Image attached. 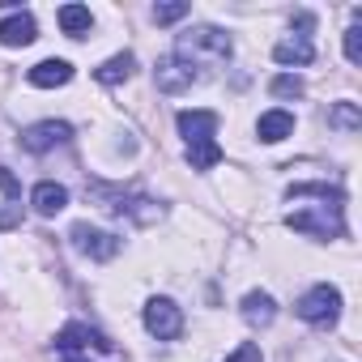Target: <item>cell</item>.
<instances>
[{
	"label": "cell",
	"instance_id": "cell-18",
	"mask_svg": "<svg viewBox=\"0 0 362 362\" xmlns=\"http://www.w3.org/2000/svg\"><path fill=\"white\" fill-rule=\"evenodd\" d=\"M132 69H136V60H132L128 52H119V56L103 60V64L94 69V77H98V86H119V81H128V77H132Z\"/></svg>",
	"mask_w": 362,
	"mask_h": 362
},
{
	"label": "cell",
	"instance_id": "cell-19",
	"mask_svg": "<svg viewBox=\"0 0 362 362\" xmlns=\"http://www.w3.org/2000/svg\"><path fill=\"white\" fill-rule=\"evenodd\" d=\"M188 162H192V170H209V166L222 162V145L218 141H197V145H188Z\"/></svg>",
	"mask_w": 362,
	"mask_h": 362
},
{
	"label": "cell",
	"instance_id": "cell-10",
	"mask_svg": "<svg viewBox=\"0 0 362 362\" xmlns=\"http://www.w3.org/2000/svg\"><path fill=\"white\" fill-rule=\"evenodd\" d=\"M179 136H184L188 145H197V141H214V132H218V111H179Z\"/></svg>",
	"mask_w": 362,
	"mask_h": 362
},
{
	"label": "cell",
	"instance_id": "cell-2",
	"mask_svg": "<svg viewBox=\"0 0 362 362\" xmlns=\"http://www.w3.org/2000/svg\"><path fill=\"white\" fill-rule=\"evenodd\" d=\"M230 52H235V43H230V35L218 30V26H192V30L179 35V47H175V56H184L188 64H197L201 56H209V60H230Z\"/></svg>",
	"mask_w": 362,
	"mask_h": 362
},
{
	"label": "cell",
	"instance_id": "cell-8",
	"mask_svg": "<svg viewBox=\"0 0 362 362\" xmlns=\"http://www.w3.org/2000/svg\"><path fill=\"white\" fill-rule=\"evenodd\" d=\"M73 141V128L64 119H39L22 132V149L26 153H52L56 145H69Z\"/></svg>",
	"mask_w": 362,
	"mask_h": 362
},
{
	"label": "cell",
	"instance_id": "cell-17",
	"mask_svg": "<svg viewBox=\"0 0 362 362\" xmlns=\"http://www.w3.org/2000/svg\"><path fill=\"white\" fill-rule=\"evenodd\" d=\"M56 22H60V30H64L69 39H86L90 26H94V13H90L86 5H64V9L56 13Z\"/></svg>",
	"mask_w": 362,
	"mask_h": 362
},
{
	"label": "cell",
	"instance_id": "cell-6",
	"mask_svg": "<svg viewBox=\"0 0 362 362\" xmlns=\"http://www.w3.org/2000/svg\"><path fill=\"white\" fill-rule=\"evenodd\" d=\"M286 226H290V230H298V235H315V239L345 235L341 205H324L320 214H311V209H298V214H290V218H286Z\"/></svg>",
	"mask_w": 362,
	"mask_h": 362
},
{
	"label": "cell",
	"instance_id": "cell-27",
	"mask_svg": "<svg viewBox=\"0 0 362 362\" xmlns=\"http://www.w3.org/2000/svg\"><path fill=\"white\" fill-rule=\"evenodd\" d=\"M13 226H22V205L0 209V230H13Z\"/></svg>",
	"mask_w": 362,
	"mask_h": 362
},
{
	"label": "cell",
	"instance_id": "cell-1",
	"mask_svg": "<svg viewBox=\"0 0 362 362\" xmlns=\"http://www.w3.org/2000/svg\"><path fill=\"white\" fill-rule=\"evenodd\" d=\"M90 197H94L107 214L132 218L136 226H153V222L166 214L158 201H149V197H141V192H119V188H107V184H90Z\"/></svg>",
	"mask_w": 362,
	"mask_h": 362
},
{
	"label": "cell",
	"instance_id": "cell-9",
	"mask_svg": "<svg viewBox=\"0 0 362 362\" xmlns=\"http://www.w3.org/2000/svg\"><path fill=\"white\" fill-rule=\"evenodd\" d=\"M103 349V354H111V341L98 332V328H90V324H64L60 332H56V349L60 354H77V349Z\"/></svg>",
	"mask_w": 362,
	"mask_h": 362
},
{
	"label": "cell",
	"instance_id": "cell-23",
	"mask_svg": "<svg viewBox=\"0 0 362 362\" xmlns=\"http://www.w3.org/2000/svg\"><path fill=\"white\" fill-rule=\"evenodd\" d=\"M188 13H192V9L184 5V0H175V5H158V9H153V22H158V26H170V22L188 18Z\"/></svg>",
	"mask_w": 362,
	"mask_h": 362
},
{
	"label": "cell",
	"instance_id": "cell-24",
	"mask_svg": "<svg viewBox=\"0 0 362 362\" xmlns=\"http://www.w3.org/2000/svg\"><path fill=\"white\" fill-rule=\"evenodd\" d=\"M345 60L349 64H362V26H349L345 30Z\"/></svg>",
	"mask_w": 362,
	"mask_h": 362
},
{
	"label": "cell",
	"instance_id": "cell-26",
	"mask_svg": "<svg viewBox=\"0 0 362 362\" xmlns=\"http://www.w3.org/2000/svg\"><path fill=\"white\" fill-rule=\"evenodd\" d=\"M226 362H260V345H252V341H247V345H239Z\"/></svg>",
	"mask_w": 362,
	"mask_h": 362
},
{
	"label": "cell",
	"instance_id": "cell-25",
	"mask_svg": "<svg viewBox=\"0 0 362 362\" xmlns=\"http://www.w3.org/2000/svg\"><path fill=\"white\" fill-rule=\"evenodd\" d=\"M0 192H5L9 201H18V197H22V179H18L9 166H0Z\"/></svg>",
	"mask_w": 362,
	"mask_h": 362
},
{
	"label": "cell",
	"instance_id": "cell-12",
	"mask_svg": "<svg viewBox=\"0 0 362 362\" xmlns=\"http://www.w3.org/2000/svg\"><path fill=\"white\" fill-rule=\"evenodd\" d=\"M239 311H243V320H247L252 328H269V324L277 320V303H273V294H264V290H252V294H243Z\"/></svg>",
	"mask_w": 362,
	"mask_h": 362
},
{
	"label": "cell",
	"instance_id": "cell-22",
	"mask_svg": "<svg viewBox=\"0 0 362 362\" xmlns=\"http://www.w3.org/2000/svg\"><path fill=\"white\" fill-rule=\"evenodd\" d=\"M328 124H337V128H345V132H358V128H362V115H358L354 103H337V107L328 111Z\"/></svg>",
	"mask_w": 362,
	"mask_h": 362
},
{
	"label": "cell",
	"instance_id": "cell-11",
	"mask_svg": "<svg viewBox=\"0 0 362 362\" xmlns=\"http://www.w3.org/2000/svg\"><path fill=\"white\" fill-rule=\"evenodd\" d=\"M26 81H30V86H39V90L69 86V81H73V64H69V60H39V64L26 73Z\"/></svg>",
	"mask_w": 362,
	"mask_h": 362
},
{
	"label": "cell",
	"instance_id": "cell-29",
	"mask_svg": "<svg viewBox=\"0 0 362 362\" xmlns=\"http://www.w3.org/2000/svg\"><path fill=\"white\" fill-rule=\"evenodd\" d=\"M60 362H86L81 354H60Z\"/></svg>",
	"mask_w": 362,
	"mask_h": 362
},
{
	"label": "cell",
	"instance_id": "cell-3",
	"mask_svg": "<svg viewBox=\"0 0 362 362\" xmlns=\"http://www.w3.org/2000/svg\"><path fill=\"white\" fill-rule=\"evenodd\" d=\"M298 320H307V324H315V328H332L337 320H341V290L337 286H311L303 298H298Z\"/></svg>",
	"mask_w": 362,
	"mask_h": 362
},
{
	"label": "cell",
	"instance_id": "cell-16",
	"mask_svg": "<svg viewBox=\"0 0 362 362\" xmlns=\"http://www.w3.org/2000/svg\"><path fill=\"white\" fill-rule=\"evenodd\" d=\"M273 60H277V64H311V60H315V47H311L307 35H294V39H281V43L273 47Z\"/></svg>",
	"mask_w": 362,
	"mask_h": 362
},
{
	"label": "cell",
	"instance_id": "cell-7",
	"mask_svg": "<svg viewBox=\"0 0 362 362\" xmlns=\"http://www.w3.org/2000/svg\"><path fill=\"white\" fill-rule=\"evenodd\" d=\"M145 328L158 341H175L179 332H184V311H179L175 298H149L145 303Z\"/></svg>",
	"mask_w": 362,
	"mask_h": 362
},
{
	"label": "cell",
	"instance_id": "cell-13",
	"mask_svg": "<svg viewBox=\"0 0 362 362\" xmlns=\"http://www.w3.org/2000/svg\"><path fill=\"white\" fill-rule=\"evenodd\" d=\"M30 205H35V214L56 218V214L69 205V188H64V184H52V179H43V184H35V192H30Z\"/></svg>",
	"mask_w": 362,
	"mask_h": 362
},
{
	"label": "cell",
	"instance_id": "cell-14",
	"mask_svg": "<svg viewBox=\"0 0 362 362\" xmlns=\"http://www.w3.org/2000/svg\"><path fill=\"white\" fill-rule=\"evenodd\" d=\"M35 35H39V26L30 13H9L0 22V43L5 47H26V43H35Z\"/></svg>",
	"mask_w": 362,
	"mask_h": 362
},
{
	"label": "cell",
	"instance_id": "cell-4",
	"mask_svg": "<svg viewBox=\"0 0 362 362\" xmlns=\"http://www.w3.org/2000/svg\"><path fill=\"white\" fill-rule=\"evenodd\" d=\"M197 81H201L197 64H188L184 56H175V52L153 64V86H158L162 94H184V90H192Z\"/></svg>",
	"mask_w": 362,
	"mask_h": 362
},
{
	"label": "cell",
	"instance_id": "cell-21",
	"mask_svg": "<svg viewBox=\"0 0 362 362\" xmlns=\"http://www.w3.org/2000/svg\"><path fill=\"white\" fill-rule=\"evenodd\" d=\"M269 90H273V98H298L307 86H303V77H298V73H277V77L269 81Z\"/></svg>",
	"mask_w": 362,
	"mask_h": 362
},
{
	"label": "cell",
	"instance_id": "cell-20",
	"mask_svg": "<svg viewBox=\"0 0 362 362\" xmlns=\"http://www.w3.org/2000/svg\"><path fill=\"white\" fill-rule=\"evenodd\" d=\"M286 197H320L324 205H341V201H345V197H341L337 188H328V184H290Z\"/></svg>",
	"mask_w": 362,
	"mask_h": 362
},
{
	"label": "cell",
	"instance_id": "cell-28",
	"mask_svg": "<svg viewBox=\"0 0 362 362\" xmlns=\"http://www.w3.org/2000/svg\"><path fill=\"white\" fill-rule=\"evenodd\" d=\"M294 26H298V30H315V18H311V13H294Z\"/></svg>",
	"mask_w": 362,
	"mask_h": 362
},
{
	"label": "cell",
	"instance_id": "cell-5",
	"mask_svg": "<svg viewBox=\"0 0 362 362\" xmlns=\"http://www.w3.org/2000/svg\"><path fill=\"white\" fill-rule=\"evenodd\" d=\"M69 239H73V247H77L81 256H90V260H98V264L119 256V235L98 230V226H90V222H77V226L69 230Z\"/></svg>",
	"mask_w": 362,
	"mask_h": 362
},
{
	"label": "cell",
	"instance_id": "cell-15",
	"mask_svg": "<svg viewBox=\"0 0 362 362\" xmlns=\"http://www.w3.org/2000/svg\"><path fill=\"white\" fill-rule=\"evenodd\" d=\"M290 132H294V115L281 111V107H277V111H264V115L256 119V136H260L264 145H277V141H286Z\"/></svg>",
	"mask_w": 362,
	"mask_h": 362
}]
</instances>
